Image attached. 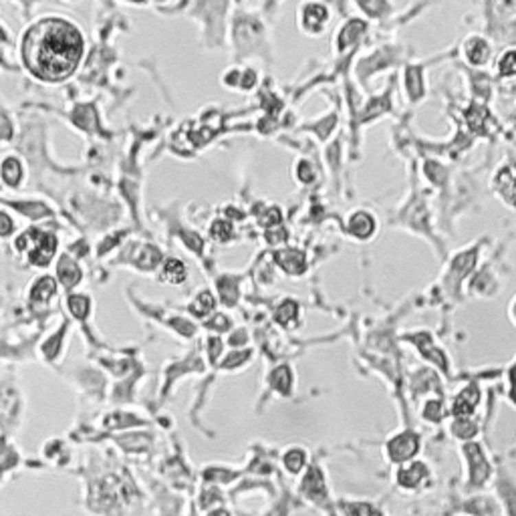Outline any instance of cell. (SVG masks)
Instances as JSON below:
<instances>
[{
    "mask_svg": "<svg viewBox=\"0 0 516 516\" xmlns=\"http://www.w3.org/2000/svg\"><path fill=\"white\" fill-rule=\"evenodd\" d=\"M282 462H284V466H287V470L289 472H293V474H297L299 470H303L304 466V452L299 448H293V450H289L284 458H282Z\"/></svg>",
    "mask_w": 516,
    "mask_h": 516,
    "instance_id": "7c38bea8",
    "label": "cell"
},
{
    "mask_svg": "<svg viewBox=\"0 0 516 516\" xmlns=\"http://www.w3.org/2000/svg\"><path fill=\"white\" fill-rule=\"evenodd\" d=\"M327 16H329V10L325 4H303L301 8V27L304 31H309L311 34H317V32L323 31L325 23H327Z\"/></svg>",
    "mask_w": 516,
    "mask_h": 516,
    "instance_id": "7a4b0ae2",
    "label": "cell"
},
{
    "mask_svg": "<svg viewBox=\"0 0 516 516\" xmlns=\"http://www.w3.org/2000/svg\"><path fill=\"white\" fill-rule=\"evenodd\" d=\"M464 55L472 65H484L490 57V47L482 36H470L464 43Z\"/></svg>",
    "mask_w": 516,
    "mask_h": 516,
    "instance_id": "277c9868",
    "label": "cell"
},
{
    "mask_svg": "<svg viewBox=\"0 0 516 516\" xmlns=\"http://www.w3.org/2000/svg\"><path fill=\"white\" fill-rule=\"evenodd\" d=\"M12 228H14V224H12L10 216H8V214L0 212V236L10 234V232H12Z\"/></svg>",
    "mask_w": 516,
    "mask_h": 516,
    "instance_id": "d6986e66",
    "label": "cell"
},
{
    "mask_svg": "<svg viewBox=\"0 0 516 516\" xmlns=\"http://www.w3.org/2000/svg\"><path fill=\"white\" fill-rule=\"evenodd\" d=\"M83 53L79 31L61 19H45L25 38V61L34 75L47 81L67 77Z\"/></svg>",
    "mask_w": 516,
    "mask_h": 516,
    "instance_id": "6da1fadb",
    "label": "cell"
},
{
    "mask_svg": "<svg viewBox=\"0 0 516 516\" xmlns=\"http://www.w3.org/2000/svg\"><path fill=\"white\" fill-rule=\"evenodd\" d=\"M349 230L359 238H369L375 230V220L371 214L355 212L349 218Z\"/></svg>",
    "mask_w": 516,
    "mask_h": 516,
    "instance_id": "5b68a950",
    "label": "cell"
},
{
    "mask_svg": "<svg viewBox=\"0 0 516 516\" xmlns=\"http://www.w3.org/2000/svg\"><path fill=\"white\" fill-rule=\"evenodd\" d=\"M164 274H166V278H168L170 282H182L183 278H186V267H183V262L172 258V260L166 262Z\"/></svg>",
    "mask_w": 516,
    "mask_h": 516,
    "instance_id": "4fadbf2b",
    "label": "cell"
},
{
    "mask_svg": "<svg viewBox=\"0 0 516 516\" xmlns=\"http://www.w3.org/2000/svg\"><path fill=\"white\" fill-rule=\"evenodd\" d=\"M210 516H228V513H224V511H214Z\"/></svg>",
    "mask_w": 516,
    "mask_h": 516,
    "instance_id": "44dd1931",
    "label": "cell"
},
{
    "mask_svg": "<svg viewBox=\"0 0 516 516\" xmlns=\"http://www.w3.org/2000/svg\"><path fill=\"white\" fill-rule=\"evenodd\" d=\"M53 252H55V236L43 234L31 250V260L34 265H47L51 260Z\"/></svg>",
    "mask_w": 516,
    "mask_h": 516,
    "instance_id": "8992f818",
    "label": "cell"
},
{
    "mask_svg": "<svg viewBox=\"0 0 516 516\" xmlns=\"http://www.w3.org/2000/svg\"><path fill=\"white\" fill-rule=\"evenodd\" d=\"M230 236H232V226H230V222H226V220H214L212 238L220 240V243H226V240H230Z\"/></svg>",
    "mask_w": 516,
    "mask_h": 516,
    "instance_id": "2e32d148",
    "label": "cell"
},
{
    "mask_svg": "<svg viewBox=\"0 0 516 516\" xmlns=\"http://www.w3.org/2000/svg\"><path fill=\"white\" fill-rule=\"evenodd\" d=\"M2 176H4V180L8 183H19L21 180V164H19V159H14V157H8L6 161H4V166H2Z\"/></svg>",
    "mask_w": 516,
    "mask_h": 516,
    "instance_id": "5bb4252c",
    "label": "cell"
},
{
    "mask_svg": "<svg viewBox=\"0 0 516 516\" xmlns=\"http://www.w3.org/2000/svg\"><path fill=\"white\" fill-rule=\"evenodd\" d=\"M390 450V456L394 462H403V460H410L412 456L416 454L418 450V438L414 434H401V436H395V440L390 442L388 446Z\"/></svg>",
    "mask_w": 516,
    "mask_h": 516,
    "instance_id": "3957f363",
    "label": "cell"
},
{
    "mask_svg": "<svg viewBox=\"0 0 516 516\" xmlns=\"http://www.w3.org/2000/svg\"><path fill=\"white\" fill-rule=\"evenodd\" d=\"M59 273H61V278L65 284H75L77 280H79V269H77V265L75 262H71L69 258H65L61 262V267H59Z\"/></svg>",
    "mask_w": 516,
    "mask_h": 516,
    "instance_id": "9a60e30c",
    "label": "cell"
},
{
    "mask_svg": "<svg viewBox=\"0 0 516 516\" xmlns=\"http://www.w3.org/2000/svg\"><path fill=\"white\" fill-rule=\"evenodd\" d=\"M55 293V280L53 278H41L34 289H32V299L34 301H47Z\"/></svg>",
    "mask_w": 516,
    "mask_h": 516,
    "instance_id": "30bf717a",
    "label": "cell"
},
{
    "mask_svg": "<svg viewBox=\"0 0 516 516\" xmlns=\"http://www.w3.org/2000/svg\"><path fill=\"white\" fill-rule=\"evenodd\" d=\"M508 315H511V319H513V323L516 325V297L513 299V303H511V309H508Z\"/></svg>",
    "mask_w": 516,
    "mask_h": 516,
    "instance_id": "ffe728a7",
    "label": "cell"
},
{
    "mask_svg": "<svg viewBox=\"0 0 516 516\" xmlns=\"http://www.w3.org/2000/svg\"><path fill=\"white\" fill-rule=\"evenodd\" d=\"M498 71L504 77H513L516 75V49L504 51L498 59Z\"/></svg>",
    "mask_w": 516,
    "mask_h": 516,
    "instance_id": "8fae6325",
    "label": "cell"
},
{
    "mask_svg": "<svg viewBox=\"0 0 516 516\" xmlns=\"http://www.w3.org/2000/svg\"><path fill=\"white\" fill-rule=\"evenodd\" d=\"M214 306V299L210 293H202L200 297H198V301L192 304V311H196L198 315H206L208 311H212Z\"/></svg>",
    "mask_w": 516,
    "mask_h": 516,
    "instance_id": "e0dca14e",
    "label": "cell"
},
{
    "mask_svg": "<svg viewBox=\"0 0 516 516\" xmlns=\"http://www.w3.org/2000/svg\"><path fill=\"white\" fill-rule=\"evenodd\" d=\"M278 265L287 271L289 274H299L303 273L304 269V254L297 252V250H287L278 254Z\"/></svg>",
    "mask_w": 516,
    "mask_h": 516,
    "instance_id": "ba28073f",
    "label": "cell"
},
{
    "mask_svg": "<svg viewBox=\"0 0 516 516\" xmlns=\"http://www.w3.org/2000/svg\"><path fill=\"white\" fill-rule=\"evenodd\" d=\"M476 403H478V390L474 385H468L464 392H460V395L456 397L454 412L458 416H468V414L474 412Z\"/></svg>",
    "mask_w": 516,
    "mask_h": 516,
    "instance_id": "52a82bcc",
    "label": "cell"
},
{
    "mask_svg": "<svg viewBox=\"0 0 516 516\" xmlns=\"http://www.w3.org/2000/svg\"><path fill=\"white\" fill-rule=\"evenodd\" d=\"M425 478V466L424 464H414V466H405L399 470L397 474V480L399 484L405 486V488H412V486L420 484Z\"/></svg>",
    "mask_w": 516,
    "mask_h": 516,
    "instance_id": "9c48e42d",
    "label": "cell"
},
{
    "mask_svg": "<svg viewBox=\"0 0 516 516\" xmlns=\"http://www.w3.org/2000/svg\"><path fill=\"white\" fill-rule=\"evenodd\" d=\"M71 311L77 315V317H85L87 315V309H89V301L85 297H73L71 299Z\"/></svg>",
    "mask_w": 516,
    "mask_h": 516,
    "instance_id": "ac0fdd59",
    "label": "cell"
}]
</instances>
